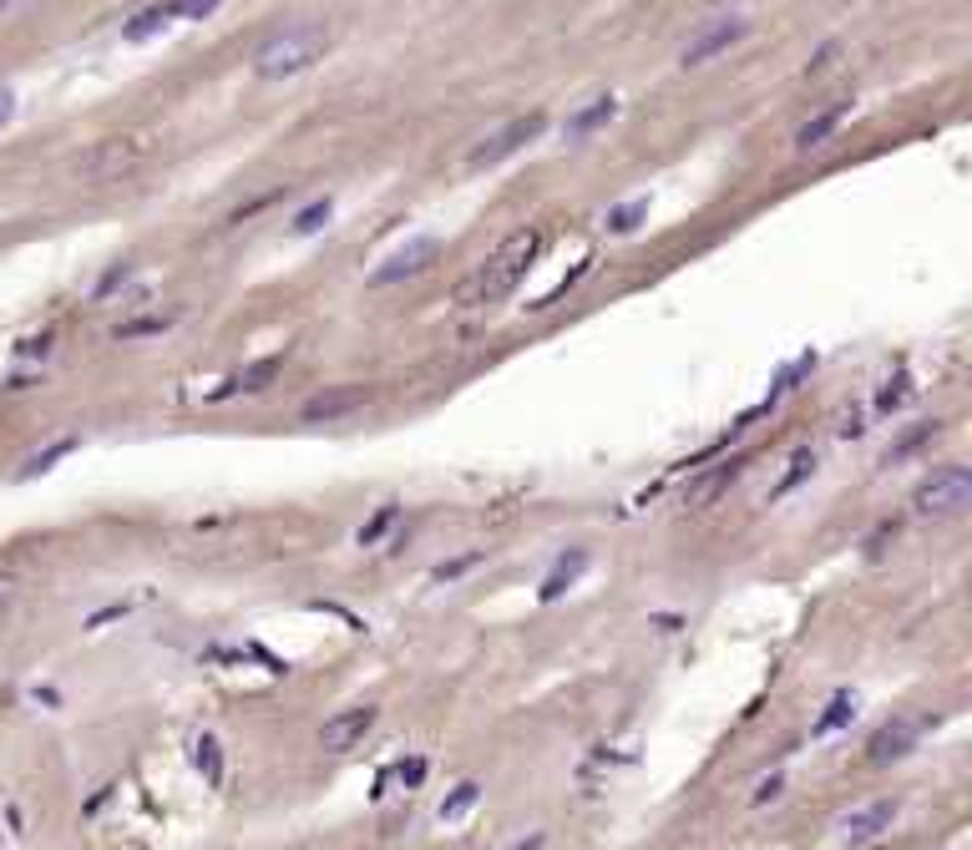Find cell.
<instances>
[{"mask_svg":"<svg viewBox=\"0 0 972 850\" xmlns=\"http://www.w3.org/2000/svg\"><path fill=\"white\" fill-rule=\"evenodd\" d=\"M537 249H543V234L537 228H516L507 243H501L491 259H486L482 268H476L472 279L461 284L457 293V304L466 309H486V304H497V299H507V293L522 284V274L532 268V259H537Z\"/></svg>","mask_w":972,"mask_h":850,"instance_id":"6da1fadb","label":"cell"},{"mask_svg":"<svg viewBox=\"0 0 972 850\" xmlns=\"http://www.w3.org/2000/svg\"><path fill=\"white\" fill-rule=\"evenodd\" d=\"M324 51H329V26H324V21H299V26L269 36V41L253 51V76L284 82V76H299L304 66H314Z\"/></svg>","mask_w":972,"mask_h":850,"instance_id":"7a4b0ae2","label":"cell"},{"mask_svg":"<svg viewBox=\"0 0 972 850\" xmlns=\"http://www.w3.org/2000/svg\"><path fill=\"white\" fill-rule=\"evenodd\" d=\"M152 158V137L133 133V137H102V142H91L76 162V173L87 177V183H117V177L137 173L142 162Z\"/></svg>","mask_w":972,"mask_h":850,"instance_id":"3957f363","label":"cell"},{"mask_svg":"<svg viewBox=\"0 0 972 850\" xmlns=\"http://www.w3.org/2000/svg\"><path fill=\"white\" fill-rule=\"evenodd\" d=\"M972 501V471L968 466H943L937 476H927V482L917 486V516H958L962 507Z\"/></svg>","mask_w":972,"mask_h":850,"instance_id":"277c9868","label":"cell"},{"mask_svg":"<svg viewBox=\"0 0 972 850\" xmlns=\"http://www.w3.org/2000/svg\"><path fill=\"white\" fill-rule=\"evenodd\" d=\"M745 30H750V21H739V15H720V21H705V26H699V30L689 36V41H684L678 61H684V66H705V61L724 57L730 46L745 41Z\"/></svg>","mask_w":972,"mask_h":850,"instance_id":"5b68a950","label":"cell"},{"mask_svg":"<svg viewBox=\"0 0 972 850\" xmlns=\"http://www.w3.org/2000/svg\"><path fill=\"white\" fill-rule=\"evenodd\" d=\"M375 718H381V709H370V704L339 709L335 718H324L320 724V749L324 754H350V749L365 745V734L375 729Z\"/></svg>","mask_w":972,"mask_h":850,"instance_id":"8992f818","label":"cell"},{"mask_svg":"<svg viewBox=\"0 0 972 850\" xmlns=\"http://www.w3.org/2000/svg\"><path fill=\"white\" fill-rule=\"evenodd\" d=\"M543 133V112H532V117H516V122H507V127H501V133H491L486 137L482 147H472V167H497L501 158H512L516 147L522 142H532V137Z\"/></svg>","mask_w":972,"mask_h":850,"instance_id":"52a82bcc","label":"cell"},{"mask_svg":"<svg viewBox=\"0 0 972 850\" xmlns=\"http://www.w3.org/2000/svg\"><path fill=\"white\" fill-rule=\"evenodd\" d=\"M370 405V390L365 385H339V390H320L314 400H304V421L310 425H335V421H345V415H354V411H365Z\"/></svg>","mask_w":972,"mask_h":850,"instance_id":"ba28073f","label":"cell"},{"mask_svg":"<svg viewBox=\"0 0 972 850\" xmlns=\"http://www.w3.org/2000/svg\"><path fill=\"white\" fill-rule=\"evenodd\" d=\"M892 821H897V800H871V805L840 815L836 830L846 846H867V840H882V830H892Z\"/></svg>","mask_w":972,"mask_h":850,"instance_id":"9c48e42d","label":"cell"},{"mask_svg":"<svg viewBox=\"0 0 972 850\" xmlns=\"http://www.w3.org/2000/svg\"><path fill=\"white\" fill-rule=\"evenodd\" d=\"M431 259H436V238H411L406 249H396L381 268H375V274H370V284H400V279H411V274H421Z\"/></svg>","mask_w":972,"mask_h":850,"instance_id":"30bf717a","label":"cell"},{"mask_svg":"<svg viewBox=\"0 0 972 850\" xmlns=\"http://www.w3.org/2000/svg\"><path fill=\"white\" fill-rule=\"evenodd\" d=\"M739 471H745V461H724V466H714V471H705V476H694L689 482V491H684V507H714V501L730 491V486L739 482Z\"/></svg>","mask_w":972,"mask_h":850,"instance_id":"8fae6325","label":"cell"},{"mask_svg":"<svg viewBox=\"0 0 972 850\" xmlns=\"http://www.w3.org/2000/svg\"><path fill=\"white\" fill-rule=\"evenodd\" d=\"M912 745H917V724H912V718L882 724V729L871 734V745H867V764H892V760H901Z\"/></svg>","mask_w":972,"mask_h":850,"instance_id":"7c38bea8","label":"cell"},{"mask_svg":"<svg viewBox=\"0 0 972 850\" xmlns=\"http://www.w3.org/2000/svg\"><path fill=\"white\" fill-rule=\"evenodd\" d=\"M613 112H619V97H613V91H603V97H593L588 107H577L573 117L562 122V137H568V142H588L598 127H608V122H613Z\"/></svg>","mask_w":972,"mask_h":850,"instance_id":"4fadbf2b","label":"cell"},{"mask_svg":"<svg viewBox=\"0 0 972 850\" xmlns=\"http://www.w3.org/2000/svg\"><path fill=\"white\" fill-rule=\"evenodd\" d=\"M846 112H851V102H831L825 112H815L810 122H800V133H796V147L800 152H810V147H821L825 137L836 133L840 122H846Z\"/></svg>","mask_w":972,"mask_h":850,"instance_id":"5bb4252c","label":"cell"},{"mask_svg":"<svg viewBox=\"0 0 972 850\" xmlns=\"http://www.w3.org/2000/svg\"><path fill=\"white\" fill-rule=\"evenodd\" d=\"M851 718H856V693H846V689H840L836 699H831V704H825V714L815 718V724H810V734H815V739H825V734L846 729V724H851Z\"/></svg>","mask_w":972,"mask_h":850,"instance_id":"9a60e30c","label":"cell"},{"mask_svg":"<svg viewBox=\"0 0 972 850\" xmlns=\"http://www.w3.org/2000/svg\"><path fill=\"white\" fill-rule=\"evenodd\" d=\"M167 21H173V5L158 0V5H148V11H137L133 21L122 26V36H127V41H148V36H158V30L167 26Z\"/></svg>","mask_w":972,"mask_h":850,"instance_id":"2e32d148","label":"cell"},{"mask_svg":"<svg viewBox=\"0 0 972 850\" xmlns=\"http://www.w3.org/2000/svg\"><path fill=\"white\" fill-rule=\"evenodd\" d=\"M588 567V552H583V547H577L573 558H562L558 567H552V577H547L543 583V602H552V598H562V592H568V587L577 583V572Z\"/></svg>","mask_w":972,"mask_h":850,"instance_id":"e0dca14e","label":"cell"},{"mask_svg":"<svg viewBox=\"0 0 972 850\" xmlns=\"http://www.w3.org/2000/svg\"><path fill=\"white\" fill-rule=\"evenodd\" d=\"M476 800H482V785H476V779H461L457 790H451V795H446V800H441V810H436V821H441V825H457L461 815H466V810L476 805Z\"/></svg>","mask_w":972,"mask_h":850,"instance_id":"ac0fdd59","label":"cell"},{"mask_svg":"<svg viewBox=\"0 0 972 850\" xmlns=\"http://www.w3.org/2000/svg\"><path fill=\"white\" fill-rule=\"evenodd\" d=\"M284 370V354H269V360H259V365H249L244 375L234 380V390H249V396H259V390H269V380Z\"/></svg>","mask_w":972,"mask_h":850,"instance_id":"d6986e66","label":"cell"},{"mask_svg":"<svg viewBox=\"0 0 972 850\" xmlns=\"http://www.w3.org/2000/svg\"><path fill=\"white\" fill-rule=\"evenodd\" d=\"M806 476H815V451H810V446H800V451L790 455V471H785L781 486H775V497H790V491H796Z\"/></svg>","mask_w":972,"mask_h":850,"instance_id":"ffe728a7","label":"cell"},{"mask_svg":"<svg viewBox=\"0 0 972 850\" xmlns=\"http://www.w3.org/2000/svg\"><path fill=\"white\" fill-rule=\"evenodd\" d=\"M177 314H137V320H122L117 329H112V335L117 339H142V335H162V329H167V324H173Z\"/></svg>","mask_w":972,"mask_h":850,"instance_id":"44dd1931","label":"cell"},{"mask_svg":"<svg viewBox=\"0 0 972 850\" xmlns=\"http://www.w3.org/2000/svg\"><path fill=\"white\" fill-rule=\"evenodd\" d=\"M644 218H648V203H644V198H634V203H619L613 213H608V228H613V234H634Z\"/></svg>","mask_w":972,"mask_h":850,"instance_id":"7402d4cb","label":"cell"},{"mask_svg":"<svg viewBox=\"0 0 972 850\" xmlns=\"http://www.w3.org/2000/svg\"><path fill=\"white\" fill-rule=\"evenodd\" d=\"M198 770H203L208 775V785H219L223 779V754H219V739H213V734H203V739H198Z\"/></svg>","mask_w":972,"mask_h":850,"instance_id":"603a6c76","label":"cell"},{"mask_svg":"<svg viewBox=\"0 0 972 850\" xmlns=\"http://www.w3.org/2000/svg\"><path fill=\"white\" fill-rule=\"evenodd\" d=\"M329 213H335V203H329V198H314L310 208H299L295 213V234H314V228H324Z\"/></svg>","mask_w":972,"mask_h":850,"instance_id":"cb8c5ba5","label":"cell"},{"mask_svg":"<svg viewBox=\"0 0 972 850\" xmlns=\"http://www.w3.org/2000/svg\"><path fill=\"white\" fill-rule=\"evenodd\" d=\"M390 522H396V507H381V512L370 516L365 527L354 532V542H360V547H375V542L385 537V532H390Z\"/></svg>","mask_w":972,"mask_h":850,"instance_id":"d4e9b609","label":"cell"},{"mask_svg":"<svg viewBox=\"0 0 972 850\" xmlns=\"http://www.w3.org/2000/svg\"><path fill=\"white\" fill-rule=\"evenodd\" d=\"M173 5V21H203V15H213L223 5V0H167Z\"/></svg>","mask_w":972,"mask_h":850,"instance_id":"484cf974","label":"cell"},{"mask_svg":"<svg viewBox=\"0 0 972 850\" xmlns=\"http://www.w3.org/2000/svg\"><path fill=\"white\" fill-rule=\"evenodd\" d=\"M396 779H400V785H406V790H415V785L426 779V760H421V754H411V760H400V764H396Z\"/></svg>","mask_w":972,"mask_h":850,"instance_id":"4316f807","label":"cell"},{"mask_svg":"<svg viewBox=\"0 0 972 850\" xmlns=\"http://www.w3.org/2000/svg\"><path fill=\"white\" fill-rule=\"evenodd\" d=\"M72 446H76V440H57L51 451L30 455V461H26V476H36V471H46V466H51V461H57V455H66V451H72Z\"/></svg>","mask_w":972,"mask_h":850,"instance_id":"83f0119b","label":"cell"},{"mask_svg":"<svg viewBox=\"0 0 972 850\" xmlns=\"http://www.w3.org/2000/svg\"><path fill=\"white\" fill-rule=\"evenodd\" d=\"M781 795H785V779L770 775V779H760V790H755V805H770V800H781Z\"/></svg>","mask_w":972,"mask_h":850,"instance_id":"f1b7e54d","label":"cell"},{"mask_svg":"<svg viewBox=\"0 0 972 850\" xmlns=\"http://www.w3.org/2000/svg\"><path fill=\"white\" fill-rule=\"evenodd\" d=\"M836 51H840V46H825L821 57L810 61V72H806V76H821V72H825V66H831V61H836Z\"/></svg>","mask_w":972,"mask_h":850,"instance_id":"f546056e","label":"cell"},{"mask_svg":"<svg viewBox=\"0 0 972 850\" xmlns=\"http://www.w3.org/2000/svg\"><path fill=\"white\" fill-rule=\"evenodd\" d=\"M11 112H15V91H11V87H0V127L11 122Z\"/></svg>","mask_w":972,"mask_h":850,"instance_id":"4dcf8cb0","label":"cell"},{"mask_svg":"<svg viewBox=\"0 0 972 850\" xmlns=\"http://www.w3.org/2000/svg\"><path fill=\"white\" fill-rule=\"evenodd\" d=\"M512 850H543V836H527V840H516Z\"/></svg>","mask_w":972,"mask_h":850,"instance_id":"1f68e13d","label":"cell"},{"mask_svg":"<svg viewBox=\"0 0 972 850\" xmlns=\"http://www.w3.org/2000/svg\"><path fill=\"white\" fill-rule=\"evenodd\" d=\"M11 5H15V0H0V15H5V11H11Z\"/></svg>","mask_w":972,"mask_h":850,"instance_id":"d6a6232c","label":"cell"},{"mask_svg":"<svg viewBox=\"0 0 972 850\" xmlns=\"http://www.w3.org/2000/svg\"><path fill=\"white\" fill-rule=\"evenodd\" d=\"M876 850H886V846H876Z\"/></svg>","mask_w":972,"mask_h":850,"instance_id":"836d02e7","label":"cell"}]
</instances>
